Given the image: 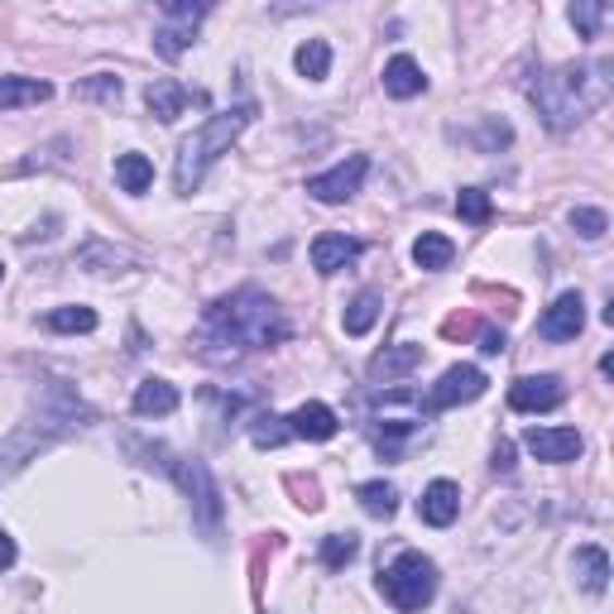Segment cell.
<instances>
[{"instance_id":"cell-19","label":"cell","mask_w":614,"mask_h":614,"mask_svg":"<svg viewBox=\"0 0 614 614\" xmlns=\"http://www.w3.org/2000/svg\"><path fill=\"white\" fill-rule=\"evenodd\" d=\"M451 260H456V246H451L442 230H423V236L413 240V264H418V270H447Z\"/></svg>"},{"instance_id":"cell-12","label":"cell","mask_w":614,"mask_h":614,"mask_svg":"<svg viewBox=\"0 0 614 614\" xmlns=\"http://www.w3.org/2000/svg\"><path fill=\"white\" fill-rule=\"evenodd\" d=\"M288 427H293V437H303V442H331L336 433H341V418L327 409V403H303V409L288 418Z\"/></svg>"},{"instance_id":"cell-7","label":"cell","mask_w":614,"mask_h":614,"mask_svg":"<svg viewBox=\"0 0 614 614\" xmlns=\"http://www.w3.org/2000/svg\"><path fill=\"white\" fill-rule=\"evenodd\" d=\"M562 399H566V389L557 375H524L509 385V409L514 413H548V409H557Z\"/></svg>"},{"instance_id":"cell-3","label":"cell","mask_w":614,"mask_h":614,"mask_svg":"<svg viewBox=\"0 0 614 614\" xmlns=\"http://www.w3.org/2000/svg\"><path fill=\"white\" fill-rule=\"evenodd\" d=\"M600 97H605V87L590 77V67H576V63L557 67V73H548L532 87V106H538L548 130H572Z\"/></svg>"},{"instance_id":"cell-24","label":"cell","mask_w":614,"mask_h":614,"mask_svg":"<svg viewBox=\"0 0 614 614\" xmlns=\"http://www.w3.org/2000/svg\"><path fill=\"white\" fill-rule=\"evenodd\" d=\"M250 437H254V447H284L288 437H293V427H288V418H279V413H260V418L250 423Z\"/></svg>"},{"instance_id":"cell-23","label":"cell","mask_w":614,"mask_h":614,"mask_svg":"<svg viewBox=\"0 0 614 614\" xmlns=\"http://www.w3.org/2000/svg\"><path fill=\"white\" fill-rule=\"evenodd\" d=\"M355 494H361L365 514H375V518H389L393 509H399V490H393V485H385V480H365Z\"/></svg>"},{"instance_id":"cell-14","label":"cell","mask_w":614,"mask_h":614,"mask_svg":"<svg viewBox=\"0 0 614 614\" xmlns=\"http://www.w3.org/2000/svg\"><path fill=\"white\" fill-rule=\"evenodd\" d=\"M145 101H149V111L159 115L164 125H173L183 115V106H188V87L178 83V77H154L145 91Z\"/></svg>"},{"instance_id":"cell-26","label":"cell","mask_w":614,"mask_h":614,"mask_svg":"<svg viewBox=\"0 0 614 614\" xmlns=\"http://www.w3.org/2000/svg\"><path fill=\"white\" fill-rule=\"evenodd\" d=\"M456 212L466 216L471 226H485L494 216V206H490V192H480V188H461L456 192Z\"/></svg>"},{"instance_id":"cell-31","label":"cell","mask_w":614,"mask_h":614,"mask_svg":"<svg viewBox=\"0 0 614 614\" xmlns=\"http://www.w3.org/2000/svg\"><path fill=\"white\" fill-rule=\"evenodd\" d=\"M77 91H83V97H97V101H106V106H115V101H121V77H106V73H97V77H91V83H83Z\"/></svg>"},{"instance_id":"cell-30","label":"cell","mask_w":614,"mask_h":614,"mask_svg":"<svg viewBox=\"0 0 614 614\" xmlns=\"http://www.w3.org/2000/svg\"><path fill=\"white\" fill-rule=\"evenodd\" d=\"M600 20H605V5H596V0H581V5H572V25L586 34V39H596Z\"/></svg>"},{"instance_id":"cell-5","label":"cell","mask_w":614,"mask_h":614,"mask_svg":"<svg viewBox=\"0 0 614 614\" xmlns=\"http://www.w3.org/2000/svg\"><path fill=\"white\" fill-rule=\"evenodd\" d=\"M365 173H369V159L365 154H351L346 164H336L327 173H317V178H308V197H317V202L336 206V202H346V197L361 192Z\"/></svg>"},{"instance_id":"cell-2","label":"cell","mask_w":614,"mask_h":614,"mask_svg":"<svg viewBox=\"0 0 614 614\" xmlns=\"http://www.w3.org/2000/svg\"><path fill=\"white\" fill-rule=\"evenodd\" d=\"M254 121V101H246V106H230V111H216L212 121L202 125V130H192L188 140H183L178 149V192H192L197 183H202V173L216 164L222 154H230V145L240 140V130Z\"/></svg>"},{"instance_id":"cell-11","label":"cell","mask_w":614,"mask_h":614,"mask_svg":"<svg viewBox=\"0 0 614 614\" xmlns=\"http://www.w3.org/2000/svg\"><path fill=\"white\" fill-rule=\"evenodd\" d=\"M456 514H461V485H451V480H433V485H427L423 500H418V518H423V524L451 528V524H456Z\"/></svg>"},{"instance_id":"cell-35","label":"cell","mask_w":614,"mask_h":614,"mask_svg":"<svg viewBox=\"0 0 614 614\" xmlns=\"http://www.w3.org/2000/svg\"><path fill=\"white\" fill-rule=\"evenodd\" d=\"M0 279H5V264H0Z\"/></svg>"},{"instance_id":"cell-21","label":"cell","mask_w":614,"mask_h":614,"mask_svg":"<svg viewBox=\"0 0 614 614\" xmlns=\"http://www.w3.org/2000/svg\"><path fill=\"white\" fill-rule=\"evenodd\" d=\"M293 67L308 77V83H322V77L331 73V49H327V39H308V43H298Z\"/></svg>"},{"instance_id":"cell-25","label":"cell","mask_w":614,"mask_h":614,"mask_svg":"<svg viewBox=\"0 0 614 614\" xmlns=\"http://www.w3.org/2000/svg\"><path fill=\"white\" fill-rule=\"evenodd\" d=\"M355 552H361L355 532H331V538L322 542V566H327V572H341L346 562H355Z\"/></svg>"},{"instance_id":"cell-33","label":"cell","mask_w":614,"mask_h":614,"mask_svg":"<svg viewBox=\"0 0 614 614\" xmlns=\"http://www.w3.org/2000/svg\"><path fill=\"white\" fill-rule=\"evenodd\" d=\"M480 351H485V355H500V351H504V331L485 327V331H480Z\"/></svg>"},{"instance_id":"cell-20","label":"cell","mask_w":614,"mask_h":614,"mask_svg":"<svg viewBox=\"0 0 614 614\" xmlns=\"http://www.w3.org/2000/svg\"><path fill=\"white\" fill-rule=\"evenodd\" d=\"M115 183H121V192L140 197V192H149V183H154V164H149L145 154H121L115 159Z\"/></svg>"},{"instance_id":"cell-28","label":"cell","mask_w":614,"mask_h":614,"mask_svg":"<svg viewBox=\"0 0 614 614\" xmlns=\"http://www.w3.org/2000/svg\"><path fill=\"white\" fill-rule=\"evenodd\" d=\"M154 49L159 58H183L192 49V25H164V29H154Z\"/></svg>"},{"instance_id":"cell-13","label":"cell","mask_w":614,"mask_h":614,"mask_svg":"<svg viewBox=\"0 0 614 614\" xmlns=\"http://www.w3.org/2000/svg\"><path fill=\"white\" fill-rule=\"evenodd\" d=\"M423 87H427V77H423V67H418V58L399 53V58H389V63H385V91H389V97L409 101V97H418Z\"/></svg>"},{"instance_id":"cell-4","label":"cell","mask_w":614,"mask_h":614,"mask_svg":"<svg viewBox=\"0 0 614 614\" xmlns=\"http://www.w3.org/2000/svg\"><path fill=\"white\" fill-rule=\"evenodd\" d=\"M379 590H385V600L399 614H418L427 600L437 596V566H433V557H423V552H399V557L379 572Z\"/></svg>"},{"instance_id":"cell-34","label":"cell","mask_w":614,"mask_h":614,"mask_svg":"<svg viewBox=\"0 0 614 614\" xmlns=\"http://www.w3.org/2000/svg\"><path fill=\"white\" fill-rule=\"evenodd\" d=\"M494 471H500V475H509V471H514V447H509V442H500V447H494Z\"/></svg>"},{"instance_id":"cell-10","label":"cell","mask_w":614,"mask_h":614,"mask_svg":"<svg viewBox=\"0 0 614 614\" xmlns=\"http://www.w3.org/2000/svg\"><path fill=\"white\" fill-rule=\"evenodd\" d=\"M361 250H365V246H361L355 236H336V230H327V236L312 240V270L331 279V274H341L346 264L361 260Z\"/></svg>"},{"instance_id":"cell-17","label":"cell","mask_w":614,"mask_h":614,"mask_svg":"<svg viewBox=\"0 0 614 614\" xmlns=\"http://www.w3.org/2000/svg\"><path fill=\"white\" fill-rule=\"evenodd\" d=\"M173 409H178V389H173L168 379H145V385L135 389V413H140V418H168Z\"/></svg>"},{"instance_id":"cell-16","label":"cell","mask_w":614,"mask_h":614,"mask_svg":"<svg viewBox=\"0 0 614 614\" xmlns=\"http://www.w3.org/2000/svg\"><path fill=\"white\" fill-rule=\"evenodd\" d=\"M49 97H53V87L39 83V77H0V111H25Z\"/></svg>"},{"instance_id":"cell-27","label":"cell","mask_w":614,"mask_h":614,"mask_svg":"<svg viewBox=\"0 0 614 614\" xmlns=\"http://www.w3.org/2000/svg\"><path fill=\"white\" fill-rule=\"evenodd\" d=\"M49 327L53 331H97V312L83 308V303H77V308H53L49 312Z\"/></svg>"},{"instance_id":"cell-18","label":"cell","mask_w":614,"mask_h":614,"mask_svg":"<svg viewBox=\"0 0 614 614\" xmlns=\"http://www.w3.org/2000/svg\"><path fill=\"white\" fill-rule=\"evenodd\" d=\"M413 365H423V346L399 341V346H389V351H379L375 361H369V375H375V379H393V375H409Z\"/></svg>"},{"instance_id":"cell-9","label":"cell","mask_w":614,"mask_h":614,"mask_svg":"<svg viewBox=\"0 0 614 614\" xmlns=\"http://www.w3.org/2000/svg\"><path fill=\"white\" fill-rule=\"evenodd\" d=\"M581 327H586V303H581V293H562L557 303L542 312L538 336H542V341H576V336H581Z\"/></svg>"},{"instance_id":"cell-1","label":"cell","mask_w":614,"mask_h":614,"mask_svg":"<svg viewBox=\"0 0 614 614\" xmlns=\"http://www.w3.org/2000/svg\"><path fill=\"white\" fill-rule=\"evenodd\" d=\"M206 322H212V331L222 341L246 346V351H270V346L288 341V322L279 303L270 293H260V288H236L230 298L206 308Z\"/></svg>"},{"instance_id":"cell-32","label":"cell","mask_w":614,"mask_h":614,"mask_svg":"<svg viewBox=\"0 0 614 614\" xmlns=\"http://www.w3.org/2000/svg\"><path fill=\"white\" fill-rule=\"evenodd\" d=\"M15 557H20V548H15V538H10L5 528H0V572H10L15 566Z\"/></svg>"},{"instance_id":"cell-8","label":"cell","mask_w":614,"mask_h":614,"mask_svg":"<svg viewBox=\"0 0 614 614\" xmlns=\"http://www.w3.org/2000/svg\"><path fill=\"white\" fill-rule=\"evenodd\" d=\"M524 447L538 461H548V466H562V461L581 456V433H576V427H528Z\"/></svg>"},{"instance_id":"cell-15","label":"cell","mask_w":614,"mask_h":614,"mask_svg":"<svg viewBox=\"0 0 614 614\" xmlns=\"http://www.w3.org/2000/svg\"><path fill=\"white\" fill-rule=\"evenodd\" d=\"M576 581H581V590H590V596H605V586H610V557H605V548H596V542H586V548H576Z\"/></svg>"},{"instance_id":"cell-6","label":"cell","mask_w":614,"mask_h":614,"mask_svg":"<svg viewBox=\"0 0 614 614\" xmlns=\"http://www.w3.org/2000/svg\"><path fill=\"white\" fill-rule=\"evenodd\" d=\"M485 385H490V379H485L475 365H451L433 385V393H427V409H456V403H471L485 393Z\"/></svg>"},{"instance_id":"cell-22","label":"cell","mask_w":614,"mask_h":614,"mask_svg":"<svg viewBox=\"0 0 614 614\" xmlns=\"http://www.w3.org/2000/svg\"><path fill=\"white\" fill-rule=\"evenodd\" d=\"M375 317H379V293L365 288V293L346 308V336H365L369 327H375Z\"/></svg>"},{"instance_id":"cell-29","label":"cell","mask_w":614,"mask_h":614,"mask_svg":"<svg viewBox=\"0 0 614 614\" xmlns=\"http://www.w3.org/2000/svg\"><path fill=\"white\" fill-rule=\"evenodd\" d=\"M572 230H576V236H586V240H600L610 230V216L600 212V206H576V212H572Z\"/></svg>"}]
</instances>
